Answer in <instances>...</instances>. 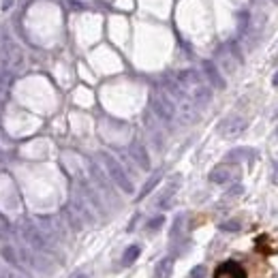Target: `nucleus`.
Segmentation results:
<instances>
[{
  "label": "nucleus",
  "mask_w": 278,
  "mask_h": 278,
  "mask_svg": "<svg viewBox=\"0 0 278 278\" xmlns=\"http://www.w3.org/2000/svg\"><path fill=\"white\" fill-rule=\"evenodd\" d=\"M246 127H249V122H246L244 118L231 116V118H225L221 122L219 131L223 133V135H227V137H235V135H242V133L246 131Z\"/></svg>",
  "instance_id": "2"
},
{
  "label": "nucleus",
  "mask_w": 278,
  "mask_h": 278,
  "mask_svg": "<svg viewBox=\"0 0 278 278\" xmlns=\"http://www.w3.org/2000/svg\"><path fill=\"white\" fill-rule=\"evenodd\" d=\"M242 157H251V152L246 150V148H238L235 152H231V154H229V159H235V161H240Z\"/></svg>",
  "instance_id": "14"
},
{
  "label": "nucleus",
  "mask_w": 278,
  "mask_h": 278,
  "mask_svg": "<svg viewBox=\"0 0 278 278\" xmlns=\"http://www.w3.org/2000/svg\"><path fill=\"white\" fill-rule=\"evenodd\" d=\"M214 278H246V272L240 263L235 261H225L216 267L214 272Z\"/></svg>",
  "instance_id": "3"
},
{
  "label": "nucleus",
  "mask_w": 278,
  "mask_h": 278,
  "mask_svg": "<svg viewBox=\"0 0 278 278\" xmlns=\"http://www.w3.org/2000/svg\"><path fill=\"white\" fill-rule=\"evenodd\" d=\"M152 105H154V111H157V114H159L163 120H171V116H173V105H171L167 99L159 97V99L152 101Z\"/></svg>",
  "instance_id": "5"
},
{
  "label": "nucleus",
  "mask_w": 278,
  "mask_h": 278,
  "mask_svg": "<svg viewBox=\"0 0 278 278\" xmlns=\"http://www.w3.org/2000/svg\"><path fill=\"white\" fill-rule=\"evenodd\" d=\"M163 223H165V219H163V216H154V219L148 223V229H150V231H157V229L161 227Z\"/></svg>",
  "instance_id": "13"
},
{
  "label": "nucleus",
  "mask_w": 278,
  "mask_h": 278,
  "mask_svg": "<svg viewBox=\"0 0 278 278\" xmlns=\"http://www.w3.org/2000/svg\"><path fill=\"white\" fill-rule=\"evenodd\" d=\"M157 182H159V176H154V178H152V180H150V182L146 184V189H143V193H141V197H143V195H148V193H150V191L154 189V184H157Z\"/></svg>",
  "instance_id": "16"
},
{
  "label": "nucleus",
  "mask_w": 278,
  "mask_h": 278,
  "mask_svg": "<svg viewBox=\"0 0 278 278\" xmlns=\"http://www.w3.org/2000/svg\"><path fill=\"white\" fill-rule=\"evenodd\" d=\"M71 278H88V274H84V272H77V274H73Z\"/></svg>",
  "instance_id": "19"
},
{
  "label": "nucleus",
  "mask_w": 278,
  "mask_h": 278,
  "mask_svg": "<svg viewBox=\"0 0 278 278\" xmlns=\"http://www.w3.org/2000/svg\"><path fill=\"white\" fill-rule=\"evenodd\" d=\"M139 253H141V249H139L137 244L129 246V249L125 251V255H122V265H133V263L139 259Z\"/></svg>",
  "instance_id": "8"
},
{
  "label": "nucleus",
  "mask_w": 278,
  "mask_h": 278,
  "mask_svg": "<svg viewBox=\"0 0 278 278\" xmlns=\"http://www.w3.org/2000/svg\"><path fill=\"white\" fill-rule=\"evenodd\" d=\"M272 84H274V86H278V73L274 75V79H272Z\"/></svg>",
  "instance_id": "20"
},
{
  "label": "nucleus",
  "mask_w": 278,
  "mask_h": 278,
  "mask_svg": "<svg viewBox=\"0 0 278 278\" xmlns=\"http://www.w3.org/2000/svg\"><path fill=\"white\" fill-rule=\"evenodd\" d=\"M0 257L9 263V265H13V267H17L19 265V261H17V255H15V249L13 246H3L0 249Z\"/></svg>",
  "instance_id": "10"
},
{
  "label": "nucleus",
  "mask_w": 278,
  "mask_h": 278,
  "mask_svg": "<svg viewBox=\"0 0 278 278\" xmlns=\"http://www.w3.org/2000/svg\"><path fill=\"white\" fill-rule=\"evenodd\" d=\"M171 272H173V257H165L154 267L152 278H171Z\"/></svg>",
  "instance_id": "6"
},
{
  "label": "nucleus",
  "mask_w": 278,
  "mask_h": 278,
  "mask_svg": "<svg viewBox=\"0 0 278 278\" xmlns=\"http://www.w3.org/2000/svg\"><path fill=\"white\" fill-rule=\"evenodd\" d=\"M103 159H105V163H107V169H109V173H111V178H114V182H116L118 187H120L122 191H125V193H133V184L129 182L127 173L122 171L120 165H118L114 159H111V157H107V154H105Z\"/></svg>",
  "instance_id": "1"
},
{
  "label": "nucleus",
  "mask_w": 278,
  "mask_h": 278,
  "mask_svg": "<svg viewBox=\"0 0 278 278\" xmlns=\"http://www.w3.org/2000/svg\"><path fill=\"white\" fill-rule=\"evenodd\" d=\"M235 173H238V169H235L233 165H219V167H214L210 171V182H214V184H227L229 180L235 178Z\"/></svg>",
  "instance_id": "4"
},
{
  "label": "nucleus",
  "mask_w": 278,
  "mask_h": 278,
  "mask_svg": "<svg viewBox=\"0 0 278 278\" xmlns=\"http://www.w3.org/2000/svg\"><path fill=\"white\" fill-rule=\"evenodd\" d=\"M274 3H278V0H274Z\"/></svg>",
  "instance_id": "21"
},
{
  "label": "nucleus",
  "mask_w": 278,
  "mask_h": 278,
  "mask_svg": "<svg viewBox=\"0 0 278 278\" xmlns=\"http://www.w3.org/2000/svg\"><path fill=\"white\" fill-rule=\"evenodd\" d=\"M131 154H133V157H135V159H137V163L141 165V167H143V169H148V167H150L148 154H146V150H143V148L139 146V143H135V146H133V148H131Z\"/></svg>",
  "instance_id": "9"
},
{
  "label": "nucleus",
  "mask_w": 278,
  "mask_h": 278,
  "mask_svg": "<svg viewBox=\"0 0 278 278\" xmlns=\"http://www.w3.org/2000/svg\"><path fill=\"white\" fill-rule=\"evenodd\" d=\"M272 180L278 184V163H276V167H274V173H272Z\"/></svg>",
  "instance_id": "18"
},
{
  "label": "nucleus",
  "mask_w": 278,
  "mask_h": 278,
  "mask_svg": "<svg viewBox=\"0 0 278 278\" xmlns=\"http://www.w3.org/2000/svg\"><path fill=\"white\" fill-rule=\"evenodd\" d=\"M195 97H197V101H208L210 99V92L205 90V88H201V90H197V95H195Z\"/></svg>",
  "instance_id": "17"
},
{
  "label": "nucleus",
  "mask_w": 278,
  "mask_h": 278,
  "mask_svg": "<svg viewBox=\"0 0 278 278\" xmlns=\"http://www.w3.org/2000/svg\"><path fill=\"white\" fill-rule=\"evenodd\" d=\"M203 69H205V73H208V77H210V81L216 86V88H225V81H223V77H221V73L216 71V67L212 65V63H203Z\"/></svg>",
  "instance_id": "7"
},
{
  "label": "nucleus",
  "mask_w": 278,
  "mask_h": 278,
  "mask_svg": "<svg viewBox=\"0 0 278 278\" xmlns=\"http://www.w3.org/2000/svg\"><path fill=\"white\" fill-rule=\"evenodd\" d=\"M0 278H28V276L17 272V270H3L0 272Z\"/></svg>",
  "instance_id": "11"
},
{
  "label": "nucleus",
  "mask_w": 278,
  "mask_h": 278,
  "mask_svg": "<svg viewBox=\"0 0 278 278\" xmlns=\"http://www.w3.org/2000/svg\"><path fill=\"white\" fill-rule=\"evenodd\" d=\"M221 229H223V231H238V229H240V223H238V221L223 223V225H221Z\"/></svg>",
  "instance_id": "15"
},
{
  "label": "nucleus",
  "mask_w": 278,
  "mask_h": 278,
  "mask_svg": "<svg viewBox=\"0 0 278 278\" xmlns=\"http://www.w3.org/2000/svg\"><path fill=\"white\" fill-rule=\"evenodd\" d=\"M205 276H208V270H205V265H197V267H193L191 278H205Z\"/></svg>",
  "instance_id": "12"
}]
</instances>
